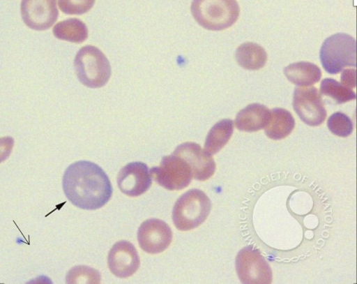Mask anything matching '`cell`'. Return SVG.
Instances as JSON below:
<instances>
[{
	"instance_id": "obj_5",
	"label": "cell",
	"mask_w": 357,
	"mask_h": 284,
	"mask_svg": "<svg viewBox=\"0 0 357 284\" xmlns=\"http://www.w3.org/2000/svg\"><path fill=\"white\" fill-rule=\"evenodd\" d=\"M319 59L324 70L335 75L345 67L356 65V42L354 38L344 33L328 37L323 43Z\"/></svg>"
},
{
	"instance_id": "obj_6",
	"label": "cell",
	"mask_w": 357,
	"mask_h": 284,
	"mask_svg": "<svg viewBox=\"0 0 357 284\" xmlns=\"http://www.w3.org/2000/svg\"><path fill=\"white\" fill-rule=\"evenodd\" d=\"M236 270L242 283L269 284L272 271L260 251L252 246L243 248L237 254Z\"/></svg>"
},
{
	"instance_id": "obj_20",
	"label": "cell",
	"mask_w": 357,
	"mask_h": 284,
	"mask_svg": "<svg viewBox=\"0 0 357 284\" xmlns=\"http://www.w3.org/2000/svg\"><path fill=\"white\" fill-rule=\"evenodd\" d=\"M320 94L329 98L335 104H343L356 98V93L351 89L332 78L321 81Z\"/></svg>"
},
{
	"instance_id": "obj_16",
	"label": "cell",
	"mask_w": 357,
	"mask_h": 284,
	"mask_svg": "<svg viewBox=\"0 0 357 284\" xmlns=\"http://www.w3.org/2000/svg\"><path fill=\"white\" fill-rule=\"evenodd\" d=\"M270 112V119L264 128L265 134L275 140L285 138L294 128L293 115L287 110L281 107L273 108Z\"/></svg>"
},
{
	"instance_id": "obj_17",
	"label": "cell",
	"mask_w": 357,
	"mask_h": 284,
	"mask_svg": "<svg viewBox=\"0 0 357 284\" xmlns=\"http://www.w3.org/2000/svg\"><path fill=\"white\" fill-rule=\"evenodd\" d=\"M235 58L242 68L256 70L264 66L267 61V53L264 47L255 43H244L236 50Z\"/></svg>"
},
{
	"instance_id": "obj_14",
	"label": "cell",
	"mask_w": 357,
	"mask_h": 284,
	"mask_svg": "<svg viewBox=\"0 0 357 284\" xmlns=\"http://www.w3.org/2000/svg\"><path fill=\"white\" fill-rule=\"evenodd\" d=\"M270 116L271 112L265 105L252 103L238 112L235 123L239 130L255 132L266 127Z\"/></svg>"
},
{
	"instance_id": "obj_18",
	"label": "cell",
	"mask_w": 357,
	"mask_h": 284,
	"mask_svg": "<svg viewBox=\"0 0 357 284\" xmlns=\"http://www.w3.org/2000/svg\"><path fill=\"white\" fill-rule=\"evenodd\" d=\"M234 132V121L229 119L217 122L209 130L204 143V151L213 155L229 141Z\"/></svg>"
},
{
	"instance_id": "obj_11",
	"label": "cell",
	"mask_w": 357,
	"mask_h": 284,
	"mask_svg": "<svg viewBox=\"0 0 357 284\" xmlns=\"http://www.w3.org/2000/svg\"><path fill=\"white\" fill-rule=\"evenodd\" d=\"M182 158L190 166L192 177L198 181H206L215 170V163L211 155L195 142H187L178 145L173 152Z\"/></svg>"
},
{
	"instance_id": "obj_24",
	"label": "cell",
	"mask_w": 357,
	"mask_h": 284,
	"mask_svg": "<svg viewBox=\"0 0 357 284\" xmlns=\"http://www.w3.org/2000/svg\"><path fill=\"white\" fill-rule=\"evenodd\" d=\"M13 145L14 140L13 137L6 136L0 138V163L8 158Z\"/></svg>"
},
{
	"instance_id": "obj_2",
	"label": "cell",
	"mask_w": 357,
	"mask_h": 284,
	"mask_svg": "<svg viewBox=\"0 0 357 284\" xmlns=\"http://www.w3.org/2000/svg\"><path fill=\"white\" fill-rule=\"evenodd\" d=\"M190 9L197 22L211 31L230 27L240 13L236 0H192Z\"/></svg>"
},
{
	"instance_id": "obj_12",
	"label": "cell",
	"mask_w": 357,
	"mask_h": 284,
	"mask_svg": "<svg viewBox=\"0 0 357 284\" xmlns=\"http://www.w3.org/2000/svg\"><path fill=\"white\" fill-rule=\"evenodd\" d=\"M152 178L146 164L132 162L119 171L117 184L120 190L126 195L137 197L146 192L151 187Z\"/></svg>"
},
{
	"instance_id": "obj_22",
	"label": "cell",
	"mask_w": 357,
	"mask_h": 284,
	"mask_svg": "<svg viewBox=\"0 0 357 284\" xmlns=\"http://www.w3.org/2000/svg\"><path fill=\"white\" fill-rule=\"evenodd\" d=\"M100 282V273L91 267L77 266L71 269L66 276L68 283H99Z\"/></svg>"
},
{
	"instance_id": "obj_3",
	"label": "cell",
	"mask_w": 357,
	"mask_h": 284,
	"mask_svg": "<svg viewBox=\"0 0 357 284\" xmlns=\"http://www.w3.org/2000/svg\"><path fill=\"white\" fill-rule=\"evenodd\" d=\"M211 209L208 197L202 190L191 189L176 201L172 211L175 227L187 231L199 226L208 217Z\"/></svg>"
},
{
	"instance_id": "obj_4",
	"label": "cell",
	"mask_w": 357,
	"mask_h": 284,
	"mask_svg": "<svg viewBox=\"0 0 357 284\" xmlns=\"http://www.w3.org/2000/svg\"><path fill=\"white\" fill-rule=\"evenodd\" d=\"M74 66L79 82L89 88H100L107 84L111 66L105 55L96 47H82L75 55Z\"/></svg>"
},
{
	"instance_id": "obj_10",
	"label": "cell",
	"mask_w": 357,
	"mask_h": 284,
	"mask_svg": "<svg viewBox=\"0 0 357 284\" xmlns=\"http://www.w3.org/2000/svg\"><path fill=\"white\" fill-rule=\"evenodd\" d=\"M172 232L163 221L150 218L144 221L137 231V240L140 248L151 254L166 250L172 242Z\"/></svg>"
},
{
	"instance_id": "obj_8",
	"label": "cell",
	"mask_w": 357,
	"mask_h": 284,
	"mask_svg": "<svg viewBox=\"0 0 357 284\" xmlns=\"http://www.w3.org/2000/svg\"><path fill=\"white\" fill-rule=\"evenodd\" d=\"M292 105L299 118L308 126H319L326 118L321 96L314 87L295 88Z\"/></svg>"
},
{
	"instance_id": "obj_1",
	"label": "cell",
	"mask_w": 357,
	"mask_h": 284,
	"mask_svg": "<svg viewBox=\"0 0 357 284\" xmlns=\"http://www.w3.org/2000/svg\"><path fill=\"white\" fill-rule=\"evenodd\" d=\"M63 189L68 200L82 209L94 210L103 207L112 195L108 176L97 164L80 160L66 170Z\"/></svg>"
},
{
	"instance_id": "obj_19",
	"label": "cell",
	"mask_w": 357,
	"mask_h": 284,
	"mask_svg": "<svg viewBox=\"0 0 357 284\" xmlns=\"http://www.w3.org/2000/svg\"><path fill=\"white\" fill-rule=\"evenodd\" d=\"M52 32L56 38L75 43H81L88 37L86 24L77 18H70L58 22L54 27Z\"/></svg>"
},
{
	"instance_id": "obj_13",
	"label": "cell",
	"mask_w": 357,
	"mask_h": 284,
	"mask_svg": "<svg viewBox=\"0 0 357 284\" xmlns=\"http://www.w3.org/2000/svg\"><path fill=\"white\" fill-rule=\"evenodd\" d=\"M108 267L116 277L127 278L138 269L140 260L132 244L122 240L115 243L108 253Z\"/></svg>"
},
{
	"instance_id": "obj_7",
	"label": "cell",
	"mask_w": 357,
	"mask_h": 284,
	"mask_svg": "<svg viewBox=\"0 0 357 284\" xmlns=\"http://www.w3.org/2000/svg\"><path fill=\"white\" fill-rule=\"evenodd\" d=\"M149 172L157 184L170 190L185 188L192 179L189 165L174 154L163 156L160 165L153 167Z\"/></svg>"
},
{
	"instance_id": "obj_23",
	"label": "cell",
	"mask_w": 357,
	"mask_h": 284,
	"mask_svg": "<svg viewBox=\"0 0 357 284\" xmlns=\"http://www.w3.org/2000/svg\"><path fill=\"white\" fill-rule=\"evenodd\" d=\"M95 0H58L60 10L67 15H82L93 6Z\"/></svg>"
},
{
	"instance_id": "obj_9",
	"label": "cell",
	"mask_w": 357,
	"mask_h": 284,
	"mask_svg": "<svg viewBox=\"0 0 357 284\" xmlns=\"http://www.w3.org/2000/svg\"><path fill=\"white\" fill-rule=\"evenodd\" d=\"M20 9L25 24L36 31L50 29L59 16L56 0H22Z\"/></svg>"
},
{
	"instance_id": "obj_15",
	"label": "cell",
	"mask_w": 357,
	"mask_h": 284,
	"mask_svg": "<svg viewBox=\"0 0 357 284\" xmlns=\"http://www.w3.org/2000/svg\"><path fill=\"white\" fill-rule=\"evenodd\" d=\"M284 74L289 81L300 87L312 86L321 77V69L308 61H298L288 65L284 68Z\"/></svg>"
},
{
	"instance_id": "obj_25",
	"label": "cell",
	"mask_w": 357,
	"mask_h": 284,
	"mask_svg": "<svg viewBox=\"0 0 357 284\" xmlns=\"http://www.w3.org/2000/svg\"><path fill=\"white\" fill-rule=\"evenodd\" d=\"M341 84L350 89L356 87V69H344L341 74Z\"/></svg>"
},
{
	"instance_id": "obj_21",
	"label": "cell",
	"mask_w": 357,
	"mask_h": 284,
	"mask_svg": "<svg viewBox=\"0 0 357 284\" xmlns=\"http://www.w3.org/2000/svg\"><path fill=\"white\" fill-rule=\"evenodd\" d=\"M329 130L335 135L346 137L353 132V123L344 113L337 112L331 114L327 121Z\"/></svg>"
}]
</instances>
